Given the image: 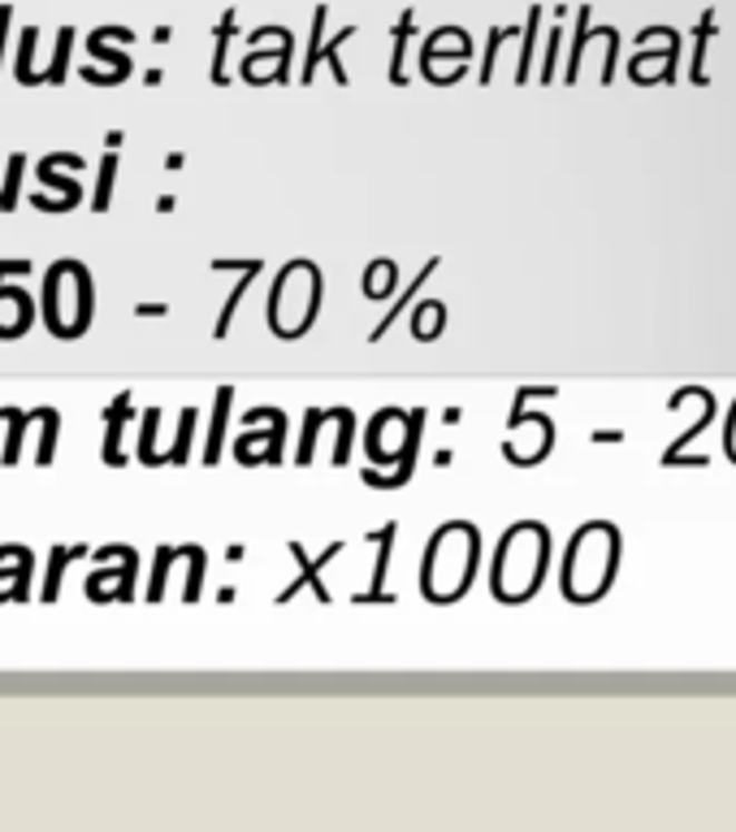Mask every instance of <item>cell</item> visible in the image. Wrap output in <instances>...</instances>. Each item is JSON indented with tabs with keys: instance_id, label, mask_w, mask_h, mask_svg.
I'll return each mask as SVG.
<instances>
[{
	"instance_id": "cell-1",
	"label": "cell",
	"mask_w": 736,
	"mask_h": 832,
	"mask_svg": "<svg viewBox=\"0 0 736 832\" xmlns=\"http://www.w3.org/2000/svg\"><path fill=\"white\" fill-rule=\"evenodd\" d=\"M616 559H620V538L611 525L593 520L568 547V568H563V590L572 603H593L607 595L611 577H616Z\"/></svg>"
},
{
	"instance_id": "cell-2",
	"label": "cell",
	"mask_w": 736,
	"mask_h": 832,
	"mask_svg": "<svg viewBox=\"0 0 736 832\" xmlns=\"http://www.w3.org/2000/svg\"><path fill=\"white\" fill-rule=\"evenodd\" d=\"M546 551H550V538L542 525H529V520L516 525L494 559V595L503 603H520L533 595L546 572Z\"/></svg>"
},
{
	"instance_id": "cell-3",
	"label": "cell",
	"mask_w": 736,
	"mask_h": 832,
	"mask_svg": "<svg viewBox=\"0 0 736 832\" xmlns=\"http://www.w3.org/2000/svg\"><path fill=\"white\" fill-rule=\"evenodd\" d=\"M325 18H330V9L325 4H316V13H312V43H308V57H304V75L300 79L308 82L312 75H316V61H330V70H334V79L347 87V70H343V61H338V48L355 36V27H343L338 36L330 43H321V27H325Z\"/></svg>"
},
{
	"instance_id": "cell-4",
	"label": "cell",
	"mask_w": 736,
	"mask_h": 832,
	"mask_svg": "<svg viewBox=\"0 0 736 832\" xmlns=\"http://www.w3.org/2000/svg\"><path fill=\"white\" fill-rule=\"evenodd\" d=\"M126 408H130V395H117L114 412L109 417V434H105V464H121V425H126Z\"/></svg>"
},
{
	"instance_id": "cell-5",
	"label": "cell",
	"mask_w": 736,
	"mask_h": 832,
	"mask_svg": "<svg viewBox=\"0 0 736 832\" xmlns=\"http://www.w3.org/2000/svg\"><path fill=\"white\" fill-rule=\"evenodd\" d=\"M252 274H261V261H247V270H243V277H238V286L230 291V300H226V313H222V321H217V339H226L230 334V321H234V313H238V300L247 295V286H252Z\"/></svg>"
},
{
	"instance_id": "cell-6",
	"label": "cell",
	"mask_w": 736,
	"mask_h": 832,
	"mask_svg": "<svg viewBox=\"0 0 736 832\" xmlns=\"http://www.w3.org/2000/svg\"><path fill=\"white\" fill-rule=\"evenodd\" d=\"M226 403H230V391H222V395H217V417H213V425H208V442H204V460H208V464H217V456H222V430H226Z\"/></svg>"
},
{
	"instance_id": "cell-7",
	"label": "cell",
	"mask_w": 736,
	"mask_h": 832,
	"mask_svg": "<svg viewBox=\"0 0 736 832\" xmlns=\"http://www.w3.org/2000/svg\"><path fill=\"white\" fill-rule=\"evenodd\" d=\"M234 36V13H226L222 18V27H217V43H213V82H226V43H230Z\"/></svg>"
},
{
	"instance_id": "cell-8",
	"label": "cell",
	"mask_w": 736,
	"mask_h": 832,
	"mask_svg": "<svg viewBox=\"0 0 736 832\" xmlns=\"http://www.w3.org/2000/svg\"><path fill=\"white\" fill-rule=\"evenodd\" d=\"M412 330H416V339H433L442 330V304H421L412 313Z\"/></svg>"
},
{
	"instance_id": "cell-9",
	"label": "cell",
	"mask_w": 736,
	"mask_h": 832,
	"mask_svg": "<svg viewBox=\"0 0 736 832\" xmlns=\"http://www.w3.org/2000/svg\"><path fill=\"white\" fill-rule=\"evenodd\" d=\"M114 174H117V157L100 160V187H96V213H109V199H114Z\"/></svg>"
},
{
	"instance_id": "cell-10",
	"label": "cell",
	"mask_w": 736,
	"mask_h": 832,
	"mask_svg": "<svg viewBox=\"0 0 736 832\" xmlns=\"http://www.w3.org/2000/svg\"><path fill=\"white\" fill-rule=\"evenodd\" d=\"M70 43H75V27H61V43H57L52 70L43 75V82H61V79H66V66H70Z\"/></svg>"
},
{
	"instance_id": "cell-11",
	"label": "cell",
	"mask_w": 736,
	"mask_h": 832,
	"mask_svg": "<svg viewBox=\"0 0 736 832\" xmlns=\"http://www.w3.org/2000/svg\"><path fill=\"white\" fill-rule=\"evenodd\" d=\"M408 36H412V13H403V18H399V31H394V70H390L394 82H403V48H408Z\"/></svg>"
},
{
	"instance_id": "cell-12",
	"label": "cell",
	"mask_w": 736,
	"mask_h": 832,
	"mask_svg": "<svg viewBox=\"0 0 736 832\" xmlns=\"http://www.w3.org/2000/svg\"><path fill=\"white\" fill-rule=\"evenodd\" d=\"M36 36H39L36 27H31V31H22V57H18V79L27 82V87H31V82H39V75L31 70V52H36Z\"/></svg>"
},
{
	"instance_id": "cell-13",
	"label": "cell",
	"mask_w": 736,
	"mask_h": 832,
	"mask_svg": "<svg viewBox=\"0 0 736 832\" xmlns=\"http://www.w3.org/2000/svg\"><path fill=\"white\" fill-rule=\"evenodd\" d=\"M192 430H195V412L187 408L183 412V425H178V438H174V447H169V460H187V447H192Z\"/></svg>"
},
{
	"instance_id": "cell-14",
	"label": "cell",
	"mask_w": 736,
	"mask_h": 832,
	"mask_svg": "<svg viewBox=\"0 0 736 832\" xmlns=\"http://www.w3.org/2000/svg\"><path fill=\"white\" fill-rule=\"evenodd\" d=\"M156 417H160L156 408H153V412H144V434H139V460H144V464H160V460H156V451H153Z\"/></svg>"
},
{
	"instance_id": "cell-15",
	"label": "cell",
	"mask_w": 736,
	"mask_h": 832,
	"mask_svg": "<svg viewBox=\"0 0 736 832\" xmlns=\"http://www.w3.org/2000/svg\"><path fill=\"white\" fill-rule=\"evenodd\" d=\"M321 421H325V412H316V408H312L308 425H304V442H300V464H308V460H312V438H316V430H321Z\"/></svg>"
},
{
	"instance_id": "cell-16",
	"label": "cell",
	"mask_w": 736,
	"mask_h": 832,
	"mask_svg": "<svg viewBox=\"0 0 736 832\" xmlns=\"http://www.w3.org/2000/svg\"><path fill=\"white\" fill-rule=\"evenodd\" d=\"M39 421H43V447H39V464H48L52 460V434H57V412H39Z\"/></svg>"
},
{
	"instance_id": "cell-17",
	"label": "cell",
	"mask_w": 736,
	"mask_h": 832,
	"mask_svg": "<svg viewBox=\"0 0 736 832\" xmlns=\"http://www.w3.org/2000/svg\"><path fill=\"white\" fill-rule=\"evenodd\" d=\"M9 18H13V4H0V57H4V36H9Z\"/></svg>"
},
{
	"instance_id": "cell-18",
	"label": "cell",
	"mask_w": 736,
	"mask_h": 832,
	"mask_svg": "<svg viewBox=\"0 0 736 832\" xmlns=\"http://www.w3.org/2000/svg\"><path fill=\"white\" fill-rule=\"evenodd\" d=\"M135 313H139V317H165V313H169V309H165V304H139V309H135Z\"/></svg>"
}]
</instances>
